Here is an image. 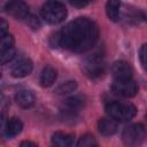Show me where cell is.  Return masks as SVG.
Segmentation results:
<instances>
[{"instance_id": "25", "label": "cell", "mask_w": 147, "mask_h": 147, "mask_svg": "<svg viewBox=\"0 0 147 147\" xmlns=\"http://www.w3.org/2000/svg\"><path fill=\"white\" fill-rule=\"evenodd\" d=\"M70 5L74 7H77V8H83V7L87 6L88 2L87 1H70Z\"/></svg>"}, {"instance_id": "22", "label": "cell", "mask_w": 147, "mask_h": 147, "mask_svg": "<svg viewBox=\"0 0 147 147\" xmlns=\"http://www.w3.org/2000/svg\"><path fill=\"white\" fill-rule=\"evenodd\" d=\"M8 28H9L8 22L6 20H3V18H0V38L7 34Z\"/></svg>"}, {"instance_id": "15", "label": "cell", "mask_w": 147, "mask_h": 147, "mask_svg": "<svg viewBox=\"0 0 147 147\" xmlns=\"http://www.w3.org/2000/svg\"><path fill=\"white\" fill-rule=\"evenodd\" d=\"M23 129V123L17 117H11L7 123V138H13L17 136Z\"/></svg>"}, {"instance_id": "9", "label": "cell", "mask_w": 147, "mask_h": 147, "mask_svg": "<svg viewBox=\"0 0 147 147\" xmlns=\"http://www.w3.org/2000/svg\"><path fill=\"white\" fill-rule=\"evenodd\" d=\"M32 68L33 64L30 59H21L11 67L10 74L15 78H23L32 71Z\"/></svg>"}, {"instance_id": "20", "label": "cell", "mask_w": 147, "mask_h": 147, "mask_svg": "<svg viewBox=\"0 0 147 147\" xmlns=\"http://www.w3.org/2000/svg\"><path fill=\"white\" fill-rule=\"evenodd\" d=\"M7 123L8 118L5 111L0 113V138H7Z\"/></svg>"}, {"instance_id": "12", "label": "cell", "mask_w": 147, "mask_h": 147, "mask_svg": "<svg viewBox=\"0 0 147 147\" xmlns=\"http://www.w3.org/2000/svg\"><path fill=\"white\" fill-rule=\"evenodd\" d=\"M56 77H57L56 70L52 65H46L40 72V77H39L40 86L41 87H49L51 85H53Z\"/></svg>"}, {"instance_id": "23", "label": "cell", "mask_w": 147, "mask_h": 147, "mask_svg": "<svg viewBox=\"0 0 147 147\" xmlns=\"http://www.w3.org/2000/svg\"><path fill=\"white\" fill-rule=\"evenodd\" d=\"M26 22H28V24L32 28V29H39V26H40V23H39V21L34 17V16H28V18H26Z\"/></svg>"}, {"instance_id": "27", "label": "cell", "mask_w": 147, "mask_h": 147, "mask_svg": "<svg viewBox=\"0 0 147 147\" xmlns=\"http://www.w3.org/2000/svg\"><path fill=\"white\" fill-rule=\"evenodd\" d=\"M0 77H1V70H0Z\"/></svg>"}, {"instance_id": "17", "label": "cell", "mask_w": 147, "mask_h": 147, "mask_svg": "<svg viewBox=\"0 0 147 147\" xmlns=\"http://www.w3.org/2000/svg\"><path fill=\"white\" fill-rule=\"evenodd\" d=\"M77 88V83L75 80H68L62 83L61 85H59L55 88V93L59 95H64V94H69L71 92H74Z\"/></svg>"}, {"instance_id": "1", "label": "cell", "mask_w": 147, "mask_h": 147, "mask_svg": "<svg viewBox=\"0 0 147 147\" xmlns=\"http://www.w3.org/2000/svg\"><path fill=\"white\" fill-rule=\"evenodd\" d=\"M98 39L99 28L88 17H78L56 33V45L76 53L90 51Z\"/></svg>"}, {"instance_id": "2", "label": "cell", "mask_w": 147, "mask_h": 147, "mask_svg": "<svg viewBox=\"0 0 147 147\" xmlns=\"http://www.w3.org/2000/svg\"><path fill=\"white\" fill-rule=\"evenodd\" d=\"M106 113L113 119L125 122L132 119L137 114V108L131 103H124L119 101H110L105 107Z\"/></svg>"}, {"instance_id": "10", "label": "cell", "mask_w": 147, "mask_h": 147, "mask_svg": "<svg viewBox=\"0 0 147 147\" xmlns=\"http://www.w3.org/2000/svg\"><path fill=\"white\" fill-rule=\"evenodd\" d=\"M15 101L21 108H30L34 105L36 96L34 94L29 90H21L15 94Z\"/></svg>"}, {"instance_id": "5", "label": "cell", "mask_w": 147, "mask_h": 147, "mask_svg": "<svg viewBox=\"0 0 147 147\" xmlns=\"http://www.w3.org/2000/svg\"><path fill=\"white\" fill-rule=\"evenodd\" d=\"M83 70L90 78H99L106 71V63L99 54H94L87 57L83 63Z\"/></svg>"}, {"instance_id": "24", "label": "cell", "mask_w": 147, "mask_h": 147, "mask_svg": "<svg viewBox=\"0 0 147 147\" xmlns=\"http://www.w3.org/2000/svg\"><path fill=\"white\" fill-rule=\"evenodd\" d=\"M139 57H140V62L141 65L144 67V69L146 68V45H142L140 51H139Z\"/></svg>"}, {"instance_id": "8", "label": "cell", "mask_w": 147, "mask_h": 147, "mask_svg": "<svg viewBox=\"0 0 147 147\" xmlns=\"http://www.w3.org/2000/svg\"><path fill=\"white\" fill-rule=\"evenodd\" d=\"M5 9L17 20H25L29 16V7L23 1H9L6 3Z\"/></svg>"}, {"instance_id": "16", "label": "cell", "mask_w": 147, "mask_h": 147, "mask_svg": "<svg viewBox=\"0 0 147 147\" xmlns=\"http://www.w3.org/2000/svg\"><path fill=\"white\" fill-rule=\"evenodd\" d=\"M119 8H121V2L119 1H108L106 5V11L110 21L117 22L119 20Z\"/></svg>"}, {"instance_id": "19", "label": "cell", "mask_w": 147, "mask_h": 147, "mask_svg": "<svg viewBox=\"0 0 147 147\" xmlns=\"http://www.w3.org/2000/svg\"><path fill=\"white\" fill-rule=\"evenodd\" d=\"M77 147H98V142L92 134L86 133L80 137L77 142Z\"/></svg>"}, {"instance_id": "3", "label": "cell", "mask_w": 147, "mask_h": 147, "mask_svg": "<svg viewBox=\"0 0 147 147\" xmlns=\"http://www.w3.org/2000/svg\"><path fill=\"white\" fill-rule=\"evenodd\" d=\"M41 16L49 24H59L67 16V8L60 1H47L41 7Z\"/></svg>"}, {"instance_id": "11", "label": "cell", "mask_w": 147, "mask_h": 147, "mask_svg": "<svg viewBox=\"0 0 147 147\" xmlns=\"http://www.w3.org/2000/svg\"><path fill=\"white\" fill-rule=\"evenodd\" d=\"M98 129L102 136H113L117 131V122L110 117H102L98 123Z\"/></svg>"}, {"instance_id": "21", "label": "cell", "mask_w": 147, "mask_h": 147, "mask_svg": "<svg viewBox=\"0 0 147 147\" xmlns=\"http://www.w3.org/2000/svg\"><path fill=\"white\" fill-rule=\"evenodd\" d=\"M14 56H15V49H14V48L7 51V52L3 53V54H0V65H1V64H6V63H8L9 61H11V60L14 59Z\"/></svg>"}, {"instance_id": "4", "label": "cell", "mask_w": 147, "mask_h": 147, "mask_svg": "<svg viewBox=\"0 0 147 147\" xmlns=\"http://www.w3.org/2000/svg\"><path fill=\"white\" fill-rule=\"evenodd\" d=\"M145 136H146L145 126L140 123H137V124H132L125 127L123 131L122 138L125 145L133 147V146L141 145L145 140Z\"/></svg>"}, {"instance_id": "14", "label": "cell", "mask_w": 147, "mask_h": 147, "mask_svg": "<svg viewBox=\"0 0 147 147\" xmlns=\"http://www.w3.org/2000/svg\"><path fill=\"white\" fill-rule=\"evenodd\" d=\"M84 103H85V100H84L83 96H80V95H74V96L68 98L64 101V107H65L67 111L75 114L76 111H78L80 108L84 107Z\"/></svg>"}, {"instance_id": "6", "label": "cell", "mask_w": 147, "mask_h": 147, "mask_svg": "<svg viewBox=\"0 0 147 147\" xmlns=\"http://www.w3.org/2000/svg\"><path fill=\"white\" fill-rule=\"evenodd\" d=\"M111 91L121 96L124 98H131L134 96L138 92V86L134 80L127 79V80H114L111 84Z\"/></svg>"}, {"instance_id": "7", "label": "cell", "mask_w": 147, "mask_h": 147, "mask_svg": "<svg viewBox=\"0 0 147 147\" xmlns=\"http://www.w3.org/2000/svg\"><path fill=\"white\" fill-rule=\"evenodd\" d=\"M111 74L115 80H127L131 79L133 70L126 61H116L111 67Z\"/></svg>"}, {"instance_id": "26", "label": "cell", "mask_w": 147, "mask_h": 147, "mask_svg": "<svg viewBox=\"0 0 147 147\" xmlns=\"http://www.w3.org/2000/svg\"><path fill=\"white\" fill-rule=\"evenodd\" d=\"M20 147H38V145L32 142V141H30V140H24V141L21 142Z\"/></svg>"}, {"instance_id": "18", "label": "cell", "mask_w": 147, "mask_h": 147, "mask_svg": "<svg viewBox=\"0 0 147 147\" xmlns=\"http://www.w3.org/2000/svg\"><path fill=\"white\" fill-rule=\"evenodd\" d=\"M14 42H15V39L11 34H6L3 37L0 38V54H3L6 53L7 51L14 48Z\"/></svg>"}, {"instance_id": "13", "label": "cell", "mask_w": 147, "mask_h": 147, "mask_svg": "<svg viewBox=\"0 0 147 147\" xmlns=\"http://www.w3.org/2000/svg\"><path fill=\"white\" fill-rule=\"evenodd\" d=\"M52 142L55 147H71L74 144V137L64 132H55L52 136Z\"/></svg>"}]
</instances>
